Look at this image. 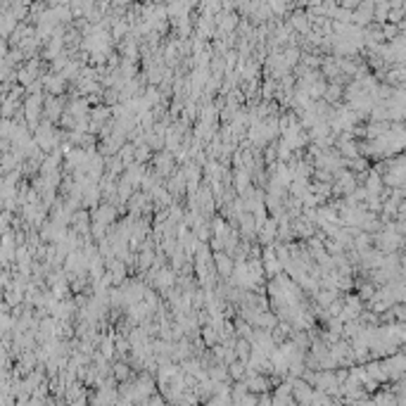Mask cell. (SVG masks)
Returning <instances> with one entry per match:
<instances>
[{"mask_svg":"<svg viewBox=\"0 0 406 406\" xmlns=\"http://www.w3.org/2000/svg\"><path fill=\"white\" fill-rule=\"evenodd\" d=\"M214 257V271H216V276H223V278H228V276L233 274V266H235V261H233V257L231 254H226L223 250H219V252H214L211 254Z\"/></svg>","mask_w":406,"mask_h":406,"instance_id":"1","label":"cell"},{"mask_svg":"<svg viewBox=\"0 0 406 406\" xmlns=\"http://www.w3.org/2000/svg\"><path fill=\"white\" fill-rule=\"evenodd\" d=\"M226 371H228V378H233V380H242V378H245V361L233 359L231 364H226Z\"/></svg>","mask_w":406,"mask_h":406,"instance_id":"3","label":"cell"},{"mask_svg":"<svg viewBox=\"0 0 406 406\" xmlns=\"http://www.w3.org/2000/svg\"><path fill=\"white\" fill-rule=\"evenodd\" d=\"M117 98H119L117 91H107V93H105V100H107L105 105H110V107L112 105H117Z\"/></svg>","mask_w":406,"mask_h":406,"instance_id":"5","label":"cell"},{"mask_svg":"<svg viewBox=\"0 0 406 406\" xmlns=\"http://www.w3.org/2000/svg\"><path fill=\"white\" fill-rule=\"evenodd\" d=\"M404 78V71H392V74H387V81H392V83H397V81H401Z\"/></svg>","mask_w":406,"mask_h":406,"instance_id":"6","label":"cell"},{"mask_svg":"<svg viewBox=\"0 0 406 406\" xmlns=\"http://www.w3.org/2000/svg\"><path fill=\"white\" fill-rule=\"evenodd\" d=\"M200 335H202V344H204V347H211V344L219 342V330L214 328V326H204V328L200 330Z\"/></svg>","mask_w":406,"mask_h":406,"instance_id":"4","label":"cell"},{"mask_svg":"<svg viewBox=\"0 0 406 406\" xmlns=\"http://www.w3.org/2000/svg\"><path fill=\"white\" fill-rule=\"evenodd\" d=\"M112 375H114V380L117 383H124V380H128L131 378V366H128V361H117L114 366H112Z\"/></svg>","mask_w":406,"mask_h":406,"instance_id":"2","label":"cell"}]
</instances>
